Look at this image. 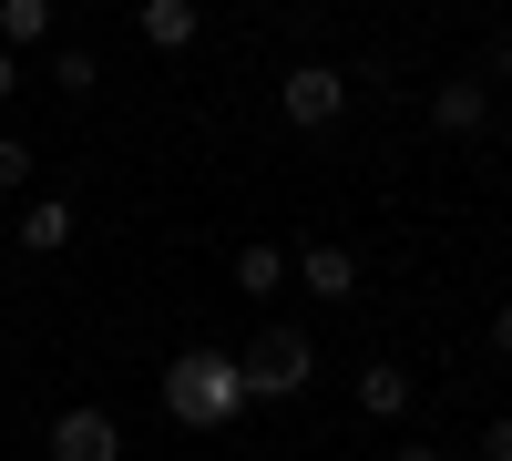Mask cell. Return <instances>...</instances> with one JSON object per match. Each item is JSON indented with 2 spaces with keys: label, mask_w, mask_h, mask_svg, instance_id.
I'll return each instance as SVG.
<instances>
[{
  "label": "cell",
  "mask_w": 512,
  "mask_h": 461,
  "mask_svg": "<svg viewBox=\"0 0 512 461\" xmlns=\"http://www.w3.org/2000/svg\"><path fill=\"white\" fill-rule=\"evenodd\" d=\"M164 410H175L185 431H226L246 410V369L226 349H175V359H164Z\"/></svg>",
  "instance_id": "1"
},
{
  "label": "cell",
  "mask_w": 512,
  "mask_h": 461,
  "mask_svg": "<svg viewBox=\"0 0 512 461\" xmlns=\"http://www.w3.org/2000/svg\"><path fill=\"white\" fill-rule=\"evenodd\" d=\"M236 369H246V400H287V390H308L318 349H308V328H297V318H267V328L236 349Z\"/></svg>",
  "instance_id": "2"
},
{
  "label": "cell",
  "mask_w": 512,
  "mask_h": 461,
  "mask_svg": "<svg viewBox=\"0 0 512 461\" xmlns=\"http://www.w3.org/2000/svg\"><path fill=\"white\" fill-rule=\"evenodd\" d=\"M277 113L297 123V134H328V123L349 113V72H328V62H297V72L277 82Z\"/></svg>",
  "instance_id": "3"
},
{
  "label": "cell",
  "mask_w": 512,
  "mask_h": 461,
  "mask_svg": "<svg viewBox=\"0 0 512 461\" xmlns=\"http://www.w3.org/2000/svg\"><path fill=\"white\" fill-rule=\"evenodd\" d=\"M287 277L308 287L318 308H349V298H359V257H349V246H338V236H318V246H297V257H287Z\"/></svg>",
  "instance_id": "4"
},
{
  "label": "cell",
  "mask_w": 512,
  "mask_h": 461,
  "mask_svg": "<svg viewBox=\"0 0 512 461\" xmlns=\"http://www.w3.org/2000/svg\"><path fill=\"white\" fill-rule=\"evenodd\" d=\"M52 461H123V431L82 400V410H62V421H52Z\"/></svg>",
  "instance_id": "5"
},
{
  "label": "cell",
  "mask_w": 512,
  "mask_h": 461,
  "mask_svg": "<svg viewBox=\"0 0 512 461\" xmlns=\"http://www.w3.org/2000/svg\"><path fill=\"white\" fill-rule=\"evenodd\" d=\"M431 123H441V134H482V123H492V82L482 72H451L431 93Z\"/></svg>",
  "instance_id": "6"
},
{
  "label": "cell",
  "mask_w": 512,
  "mask_h": 461,
  "mask_svg": "<svg viewBox=\"0 0 512 461\" xmlns=\"http://www.w3.org/2000/svg\"><path fill=\"white\" fill-rule=\"evenodd\" d=\"M134 31L154 41L164 62H175V52H195V31H205V11H195V0H144V11H134Z\"/></svg>",
  "instance_id": "7"
},
{
  "label": "cell",
  "mask_w": 512,
  "mask_h": 461,
  "mask_svg": "<svg viewBox=\"0 0 512 461\" xmlns=\"http://www.w3.org/2000/svg\"><path fill=\"white\" fill-rule=\"evenodd\" d=\"M359 410H369V421H400V410H410V369L400 359H369L359 369Z\"/></svg>",
  "instance_id": "8"
},
{
  "label": "cell",
  "mask_w": 512,
  "mask_h": 461,
  "mask_svg": "<svg viewBox=\"0 0 512 461\" xmlns=\"http://www.w3.org/2000/svg\"><path fill=\"white\" fill-rule=\"evenodd\" d=\"M21 246H31V257H62V246H72V205H62V195H41L31 216H21Z\"/></svg>",
  "instance_id": "9"
},
{
  "label": "cell",
  "mask_w": 512,
  "mask_h": 461,
  "mask_svg": "<svg viewBox=\"0 0 512 461\" xmlns=\"http://www.w3.org/2000/svg\"><path fill=\"white\" fill-rule=\"evenodd\" d=\"M236 287L246 298H277L287 287V246H236Z\"/></svg>",
  "instance_id": "10"
},
{
  "label": "cell",
  "mask_w": 512,
  "mask_h": 461,
  "mask_svg": "<svg viewBox=\"0 0 512 461\" xmlns=\"http://www.w3.org/2000/svg\"><path fill=\"white\" fill-rule=\"evenodd\" d=\"M41 31H52V0H0V41H11V52H31Z\"/></svg>",
  "instance_id": "11"
},
{
  "label": "cell",
  "mask_w": 512,
  "mask_h": 461,
  "mask_svg": "<svg viewBox=\"0 0 512 461\" xmlns=\"http://www.w3.org/2000/svg\"><path fill=\"white\" fill-rule=\"evenodd\" d=\"M52 82H62V93L82 103V93H93V82H103V62H93V52H52Z\"/></svg>",
  "instance_id": "12"
},
{
  "label": "cell",
  "mask_w": 512,
  "mask_h": 461,
  "mask_svg": "<svg viewBox=\"0 0 512 461\" xmlns=\"http://www.w3.org/2000/svg\"><path fill=\"white\" fill-rule=\"evenodd\" d=\"M21 185H31V144L0 134V195H21Z\"/></svg>",
  "instance_id": "13"
},
{
  "label": "cell",
  "mask_w": 512,
  "mask_h": 461,
  "mask_svg": "<svg viewBox=\"0 0 512 461\" xmlns=\"http://www.w3.org/2000/svg\"><path fill=\"white\" fill-rule=\"evenodd\" d=\"M482 461H512V410H502V421H482Z\"/></svg>",
  "instance_id": "14"
},
{
  "label": "cell",
  "mask_w": 512,
  "mask_h": 461,
  "mask_svg": "<svg viewBox=\"0 0 512 461\" xmlns=\"http://www.w3.org/2000/svg\"><path fill=\"white\" fill-rule=\"evenodd\" d=\"M21 93V52H11V41H0V103H11Z\"/></svg>",
  "instance_id": "15"
},
{
  "label": "cell",
  "mask_w": 512,
  "mask_h": 461,
  "mask_svg": "<svg viewBox=\"0 0 512 461\" xmlns=\"http://www.w3.org/2000/svg\"><path fill=\"white\" fill-rule=\"evenodd\" d=\"M492 349H502V359H512V308H492Z\"/></svg>",
  "instance_id": "16"
},
{
  "label": "cell",
  "mask_w": 512,
  "mask_h": 461,
  "mask_svg": "<svg viewBox=\"0 0 512 461\" xmlns=\"http://www.w3.org/2000/svg\"><path fill=\"white\" fill-rule=\"evenodd\" d=\"M390 461H441V451H431V441H410V451H390Z\"/></svg>",
  "instance_id": "17"
}]
</instances>
